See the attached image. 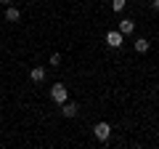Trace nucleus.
<instances>
[{
	"label": "nucleus",
	"mask_w": 159,
	"mask_h": 149,
	"mask_svg": "<svg viewBox=\"0 0 159 149\" xmlns=\"http://www.w3.org/2000/svg\"><path fill=\"white\" fill-rule=\"evenodd\" d=\"M0 3H3V6H8V3H13V0H0Z\"/></svg>",
	"instance_id": "obj_12"
},
{
	"label": "nucleus",
	"mask_w": 159,
	"mask_h": 149,
	"mask_svg": "<svg viewBox=\"0 0 159 149\" xmlns=\"http://www.w3.org/2000/svg\"><path fill=\"white\" fill-rule=\"evenodd\" d=\"M93 136L98 138V141H109V136H111V125H109V123H96V125H93Z\"/></svg>",
	"instance_id": "obj_2"
},
{
	"label": "nucleus",
	"mask_w": 159,
	"mask_h": 149,
	"mask_svg": "<svg viewBox=\"0 0 159 149\" xmlns=\"http://www.w3.org/2000/svg\"><path fill=\"white\" fill-rule=\"evenodd\" d=\"M77 112H80V109H77V104H74V101H64V104H61V115L66 117V120L77 117Z\"/></svg>",
	"instance_id": "obj_4"
},
{
	"label": "nucleus",
	"mask_w": 159,
	"mask_h": 149,
	"mask_svg": "<svg viewBox=\"0 0 159 149\" xmlns=\"http://www.w3.org/2000/svg\"><path fill=\"white\" fill-rule=\"evenodd\" d=\"M151 8H154V11H159V0H154V3H151Z\"/></svg>",
	"instance_id": "obj_11"
},
{
	"label": "nucleus",
	"mask_w": 159,
	"mask_h": 149,
	"mask_svg": "<svg viewBox=\"0 0 159 149\" xmlns=\"http://www.w3.org/2000/svg\"><path fill=\"white\" fill-rule=\"evenodd\" d=\"M19 19H21V11L13 6H6V22H19Z\"/></svg>",
	"instance_id": "obj_7"
},
{
	"label": "nucleus",
	"mask_w": 159,
	"mask_h": 149,
	"mask_svg": "<svg viewBox=\"0 0 159 149\" xmlns=\"http://www.w3.org/2000/svg\"><path fill=\"white\" fill-rule=\"evenodd\" d=\"M58 64H61V53H53L51 56V67H58Z\"/></svg>",
	"instance_id": "obj_10"
},
{
	"label": "nucleus",
	"mask_w": 159,
	"mask_h": 149,
	"mask_svg": "<svg viewBox=\"0 0 159 149\" xmlns=\"http://www.w3.org/2000/svg\"><path fill=\"white\" fill-rule=\"evenodd\" d=\"M117 29H119L122 35H133V29H135V22H133V19H122Z\"/></svg>",
	"instance_id": "obj_5"
},
{
	"label": "nucleus",
	"mask_w": 159,
	"mask_h": 149,
	"mask_svg": "<svg viewBox=\"0 0 159 149\" xmlns=\"http://www.w3.org/2000/svg\"><path fill=\"white\" fill-rule=\"evenodd\" d=\"M133 48H135V51H138V53H146V51H148V48H151V43H148V40H146V37H138V40H135V43H133Z\"/></svg>",
	"instance_id": "obj_8"
},
{
	"label": "nucleus",
	"mask_w": 159,
	"mask_h": 149,
	"mask_svg": "<svg viewBox=\"0 0 159 149\" xmlns=\"http://www.w3.org/2000/svg\"><path fill=\"white\" fill-rule=\"evenodd\" d=\"M125 6H127V0H111V11H125Z\"/></svg>",
	"instance_id": "obj_9"
},
{
	"label": "nucleus",
	"mask_w": 159,
	"mask_h": 149,
	"mask_svg": "<svg viewBox=\"0 0 159 149\" xmlns=\"http://www.w3.org/2000/svg\"><path fill=\"white\" fill-rule=\"evenodd\" d=\"M51 99L56 104H64V101H69V88L64 85V83H56V85L51 88Z\"/></svg>",
	"instance_id": "obj_1"
},
{
	"label": "nucleus",
	"mask_w": 159,
	"mask_h": 149,
	"mask_svg": "<svg viewBox=\"0 0 159 149\" xmlns=\"http://www.w3.org/2000/svg\"><path fill=\"white\" fill-rule=\"evenodd\" d=\"M122 40H125V35L119 32V29H109V32H106V46L119 48V46H122Z\"/></svg>",
	"instance_id": "obj_3"
},
{
	"label": "nucleus",
	"mask_w": 159,
	"mask_h": 149,
	"mask_svg": "<svg viewBox=\"0 0 159 149\" xmlns=\"http://www.w3.org/2000/svg\"><path fill=\"white\" fill-rule=\"evenodd\" d=\"M29 77H32V83H43L45 80V67H32Z\"/></svg>",
	"instance_id": "obj_6"
}]
</instances>
